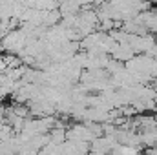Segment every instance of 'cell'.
<instances>
[{"label":"cell","mask_w":157,"mask_h":155,"mask_svg":"<svg viewBox=\"0 0 157 155\" xmlns=\"http://www.w3.org/2000/svg\"><path fill=\"white\" fill-rule=\"evenodd\" d=\"M2 82H4V75H0V86H2Z\"/></svg>","instance_id":"6da1fadb"}]
</instances>
